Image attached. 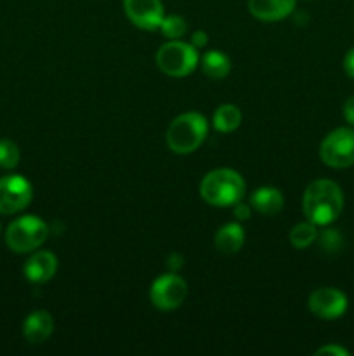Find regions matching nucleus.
Instances as JSON below:
<instances>
[{
	"instance_id": "nucleus-21",
	"label": "nucleus",
	"mask_w": 354,
	"mask_h": 356,
	"mask_svg": "<svg viewBox=\"0 0 354 356\" xmlns=\"http://www.w3.org/2000/svg\"><path fill=\"white\" fill-rule=\"evenodd\" d=\"M319 247L321 250H325L326 254H337L339 250H342L344 247V238L337 229H323L321 233H318V238Z\"/></svg>"
},
{
	"instance_id": "nucleus-17",
	"label": "nucleus",
	"mask_w": 354,
	"mask_h": 356,
	"mask_svg": "<svg viewBox=\"0 0 354 356\" xmlns=\"http://www.w3.org/2000/svg\"><path fill=\"white\" fill-rule=\"evenodd\" d=\"M212 124H214V127L219 132H224V134L236 131L239 127V124H242V111L235 104H221L214 111Z\"/></svg>"
},
{
	"instance_id": "nucleus-16",
	"label": "nucleus",
	"mask_w": 354,
	"mask_h": 356,
	"mask_svg": "<svg viewBox=\"0 0 354 356\" xmlns=\"http://www.w3.org/2000/svg\"><path fill=\"white\" fill-rule=\"evenodd\" d=\"M201 70L207 76L214 80H221L229 75L231 72V61L228 56L221 51H208L201 58Z\"/></svg>"
},
{
	"instance_id": "nucleus-5",
	"label": "nucleus",
	"mask_w": 354,
	"mask_h": 356,
	"mask_svg": "<svg viewBox=\"0 0 354 356\" xmlns=\"http://www.w3.org/2000/svg\"><path fill=\"white\" fill-rule=\"evenodd\" d=\"M49 226L37 216H23L7 226L6 243L17 254L31 252L47 240Z\"/></svg>"
},
{
	"instance_id": "nucleus-6",
	"label": "nucleus",
	"mask_w": 354,
	"mask_h": 356,
	"mask_svg": "<svg viewBox=\"0 0 354 356\" xmlns=\"http://www.w3.org/2000/svg\"><path fill=\"white\" fill-rule=\"evenodd\" d=\"M319 156L332 169L354 165V129L339 127L330 132L319 146Z\"/></svg>"
},
{
	"instance_id": "nucleus-24",
	"label": "nucleus",
	"mask_w": 354,
	"mask_h": 356,
	"mask_svg": "<svg viewBox=\"0 0 354 356\" xmlns=\"http://www.w3.org/2000/svg\"><path fill=\"white\" fill-rule=\"evenodd\" d=\"M165 264H167V268H169L170 273H177V271H179L180 268H183L184 259H183V256H180V254L172 252L169 257H167Z\"/></svg>"
},
{
	"instance_id": "nucleus-4",
	"label": "nucleus",
	"mask_w": 354,
	"mask_h": 356,
	"mask_svg": "<svg viewBox=\"0 0 354 356\" xmlns=\"http://www.w3.org/2000/svg\"><path fill=\"white\" fill-rule=\"evenodd\" d=\"M198 49L183 40H170L156 52V65L165 75L174 79L187 76L198 66Z\"/></svg>"
},
{
	"instance_id": "nucleus-11",
	"label": "nucleus",
	"mask_w": 354,
	"mask_h": 356,
	"mask_svg": "<svg viewBox=\"0 0 354 356\" xmlns=\"http://www.w3.org/2000/svg\"><path fill=\"white\" fill-rule=\"evenodd\" d=\"M294 9L295 0H248L250 14L266 23L285 19Z\"/></svg>"
},
{
	"instance_id": "nucleus-1",
	"label": "nucleus",
	"mask_w": 354,
	"mask_h": 356,
	"mask_svg": "<svg viewBox=\"0 0 354 356\" xmlns=\"http://www.w3.org/2000/svg\"><path fill=\"white\" fill-rule=\"evenodd\" d=\"M344 195L337 183L330 179H316L305 188L302 211L307 221L316 226H328L342 214Z\"/></svg>"
},
{
	"instance_id": "nucleus-2",
	"label": "nucleus",
	"mask_w": 354,
	"mask_h": 356,
	"mask_svg": "<svg viewBox=\"0 0 354 356\" xmlns=\"http://www.w3.org/2000/svg\"><path fill=\"white\" fill-rule=\"evenodd\" d=\"M200 195L208 205L233 207L245 195V181L233 169L210 170L201 179Z\"/></svg>"
},
{
	"instance_id": "nucleus-27",
	"label": "nucleus",
	"mask_w": 354,
	"mask_h": 356,
	"mask_svg": "<svg viewBox=\"0 0 354 356\" xmlns=\"http://www.w3.org/2000/svg\"><path fill=\"white\" fill-rule=\"evenodd\" d=\"M344 70H346V73L351 79H354V47L349 49L346 58H344Z\"/></svg>"
},
{
	"instance_id": "nucleus-20",
	"label": "nucleus",
	"mask_w": 354,
	"mask_h": 356,
	"mask_svg": "<svg viewBox=\"0 0 354 356\" xmlns=\"http://www.w3.org/2000/svg\"><path fill=\"white\" fill-rule=\"evenodd\" d=\"M19 148L10 139H0V167L2 169H14L19 163Z\"/></svg>"
},
{
	"instance_id": "nucleus-26",
	"label": "nucleus",
	"mask_w": 354,
	"mask_h": 356,
	"mask_svg": "<svg viewBox=\"0 0 354 356\" xmlns=\"http://www.w3.org/2000/svg\"><path fill=\"white\" fill-rule=\"evenodd\" d=\"M208 42V35L205 31H194L193 37H191V45L196 49H203Z\"/></svg>"
},
{
	"instance_id": "nucleus-9",
	"label": "nucleus",
	"mask_w": 354,
	"mask_h": 356,
	"mask_svg": "<svg viewBox=\"0 0 354 356\" xmlns=\"http://www.w3.org/2000/svg\"><path fill=\"white\" fill-rule=\"evenodd\" d=\"M309 312L321 320H337L347 312V296L335 287H319L309 296Z\"/></svg>"
},
{
	"instance_id": "nucleus-10",
	"label": "nucleus",
	"mask_w": 354,
	"mask_h": 356,
	"mask_svg": "<svg viewBox=\"0 0 354 356\" xmlns=\"http://www.w3.org/2000/svg\"><path fill=\"white\" fill-rule=\"evenodd\" d=\"M124 10L141 30H156L165 17L162 0H124Z\"/></svg>"
},
{
	"instance_id": "nucleus-8",
	"label": "nucleus",
	"mask_w": 354,
	"mask_h": 356,
	"mask_svg": "<svg viewBox=\"0 0 354 356\" xmlns=\"http://www.w3.org/2000/svg\"><path fill=\"white\" fill-rule=\"evenodd\" d=\"M33 197L30 181L23 176L0 177V214H16L28 207Z\"/></svg>"
},
{
	"instance_id": "nucleus-12",
	"label": "nucleus",
	"mask_w": 354,
	"mask_h": 356,
	"mask_svg": "<svg viewBox=\"0 0 354 356\" xmlns=\"http://www.w3.org/2000/svg\"><path fill=\"white\" fill-rule=\"evenodd\" d=\"M58 271V259L49 250L35 252L24 264V277L33 284H44L51 280Z\"/></svg>"
},
{
	"instance_id": "nucleus-22",
	"label": "nucleus",
	"mask_w": 354,
	"mask_h": 356,
	"mask_svg": "<svg viewBox=\"0 0 354 356\" xmlns=\"http://www.w3.org/2000/svg\"><path fill=\"white\" fill-rule=\"evenodd\" d=\"M316 356H349V351L346 348L339 346V344H326V346L319 348L314 353Z\"/></svg>"
},
{
	"instance_id": "nucleus-18",
	"label": "nucleus",
	"mask_w": 354,
	"mask_h": 356,
	"mask_svg": "<svg viewBox=\"0 0 354 356\" xmlns=\"http://www.w3.org/2000/svg\"><path fill=\"white\" fill-rule=\"evenodd\" d=\"M318 228H316L314 222L305 221V222H298L292 228L290 232V243L295 247V249H307L311 247L312 243L316 242L318 238Z\"/></svg>"
},
{
	"instance_id": "nucleus-7",
	"label": "nucleus",
	"mask_w": 354,
	"mask_h": 356,
	"mask_svg": "<svg viewBox=\"0 0 354 356\" xmlns=\"http://www.w3.org/2000/svg\"><path fill=\"white\" fill-rule=\"evenodd\" d=\"M187 296V285L177 273H167L156 278L149 289L151 305L160 312L179 308Z\"/></svg>"
},
{
	"instance_id": "nucleus-25",
	"label": "nucleus",
	"mask_w": 354,
	"mask_h": 356,
	"mask_svg": "<svg viewBox=\"0 0 354 356\" xmlns=\"http://www.w3.org/2000/svg\"><path fill=\"white\" fill-rule=\"evenodd\" d=\"M342 113H344V118H346L351 125H354V96H351L349 99L344 103Z\"/></svg>"
},
{
	"instance_id": "nucleus-23",
	"label": "nucleus",
	"mask_w": 354,
	"mask_h": 356,
	"mask_svg": "<svg viewBox=\"0 0 354 356\" xmlns=\"http://www.w3.org/2000/svg\"><path fill=\"white\" fill-rule=\"evenodd\" d=\"M233 212H235V216L238 221H245V219H248L250 214H252V205L243 204V202L239 200L238 204L233 205Z\"/></svg>"
},
{
	"instance_id": "nucleus-3",
	"label": "nucleus",
	"mask_w": 354,
	"mask_h": 356,
	"mask_svg": "<svg viewBox=\"0 0 354 356\" xmlns=\"http://www.w3.org/2000/svg\"><path fill=\"white\" fill-rule=\"evenodd\" d=\"M208 134L207 118L196 111L183 113L170 122L167 129V145L177 155H187L201 146Z\"/></svg>"
},
{
	"instance_id": "nucleus-19",
	"label": "nucleus",
	"mask_w": 354,
	"mask_h": 356,
	"mask_svg": "<svg viewBox=\"0 0 354 356\" xmlns=\"http://www.w3.org/2000/svg\"><path fill=\"white\" fill-rule=\"evenodd\" d=\"M160 30L170 40H177V38L184 37V33L187 31L186 19L183 16H177V14H172V16H165L160 23Z\"/></svg>"
},
{
	"instance_id": "nucleus-14",
	"label": "nucleus",
	"mask_w": 354,
	"mask_h": 356,
	"mask_svg": "<svg viewBox=\"0 0 354 356\" xmlns=\"http://www.w3.org/2000/svg\"><path fill=\"white\" fill-rule=\"evenodd\" d=\"M285 198L278 188L262 186L257 188L250 197V205L253 211H257L262 216H274L283 209Z\"/></svg>"
},
{
	"instance_id": "nucleus-15",
	"label": "nucleus",
	"mask_w": 354,
	"mask_h": 356,
	"mask_svg": "<svg viewBox=\"0 0 354 356\" xmlns=\"http://www.w3.org/2000/svg\"><path fill=\"white\" fill-rule=\"evenodd\" d=\"M245 242V233L238 222H228L215 233V249L222 254H235L238 252Z\"/></svg>"
},
{
	"instance_id": "nucleus-13",
	"label": "nucleus",
	"mask_w": 354,
	"mask_h": 356,
	"mask_svg": "<svg viewBox=\"0 0 354 356\" xmlns=\"http://www.w3.org/2000/svg\"><path fill=\"white\" fill-rule=\"evenodd\" d=\"M54 332V320L44 309L30 313L23 323L24 339L31 344H40Z\"/></svg>"
}]
</instances>
